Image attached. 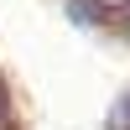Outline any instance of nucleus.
I'll list each match as a JSON object with an SVG mask.
<instances>
[{"instance_id":"1","label":"nucleus","mask_w":130,"mask_h":130,"mask_svg":"<svg viewBox=\"0 0 130 130\" xmlns=\"http://www.w3.org/2000/svg\"><path fill=\"white\" fill-rule=\"evenodd\" d=\"M62 10H68V21H73V26H104V21L115 16L104 0H62Z\"/></svg>"},{"instance_id":"2","label":"nucleus","mask_w":130,"mask_h":130,"mask_svg":"<svg viewBox=\"0 0 130 130\" xmlns=\"http://www.w3.org/2000/svg\"><path fill=\"white\" fill-rule=\"evenodd\" d=\"M104 130H130V89L109 104V115H104Z\"/></svg>"}]
</instances>
